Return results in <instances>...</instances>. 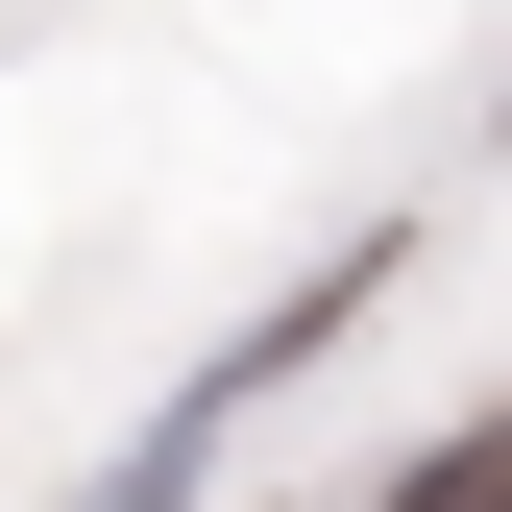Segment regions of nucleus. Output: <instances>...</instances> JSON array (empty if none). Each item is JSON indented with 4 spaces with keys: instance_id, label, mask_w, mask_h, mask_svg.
I'll return each mask as SVG.
<instances>
[{
    "instance_id": "1",
    "label": "nucleus",
    "mask_w": 512,
    "mask_h": 512,
    "mask_svg": "<svg viewBox=\"0 0 512 512\" xmlns=\"http://www.w3.org/2000/svg\"><path fill=\"white\" fill-rule=\"evenodd\" d=\"M391 512H512V415H464V439H439V464L391 488Z\"/></svg>"
}]
</instances>
